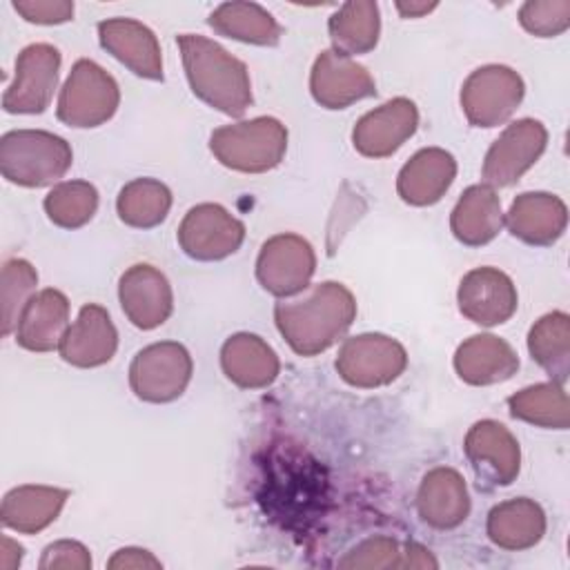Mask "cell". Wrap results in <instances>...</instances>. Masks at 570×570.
<instances>
[{
	"label": "cell",
	"mask_w": 570,
	"mask_h": 570,
	"mask_svg": "<svg viewBox=\"0 0 570 570\" xmlns=\"http://www.w3.org/2000/svg\"><path fill=\"white\" fill-rule=\"evenodd\" d=\"M419 517L436 528L452 530L461 525L470 514V494L463 476L454 468L430 470L416 492Z\"/></svg>",
	"instance_id": "7402d4cb"
},
{
	"label": "cell",
	"mask_w": 570,
	"mask_h": 570,
	"mask_svg": "<svg viewBox=\"0 0 570 570\" xmlns=\"http://www.w3.org/2000/svg\"><path fill=\"white\" fill-rule=\"evenodd\" d=\"M396 9L405 18H419V16H425L432 9H436V2H396Z\"/></svg>",
	"instance_id": "7bdbcfd3"
},
{
	"label": "cell",
	"mask_w": 570,
	"mask_h": 570,
	"mask_svg": "<svg viewBox=\"0 0 570 570\" xmlns=\"http://www.w3.org/2000/svg\"><path fill=\"white\" fill-rule=\"evenodd\" d=\"M312 98L325 109H345L376 94L372 73L334 49H325L314 60L309 73Z\"/></svg>",
	"instance_id": "4fadbf2b"
},
{
	"label": "cell",
	"mask_w": 570,
	"mask_h": 570,
	"mask_svg": "<svg viewBox=\"0 0 570 570\" xmlns=\"http://www.w3.org/2000/svg\"><path fill=\"white\" fill-rule=\"evenodd\" d=\"M401 568H436V561L432 559L430 550H425V548H421L416 543H410L403 550Z\"/></svg>",
	"instance_id": "60d3db41"
},
{
	"label": "cell",
	"mask_w": 570,
	"mask_h": 570,
	"mask_svg": "<svg viewBox=\"0 0 570 570\" xmlns=\"http://www.w3.org/2000/svg\"><path fill=\"white\" fill-rule=\"evenodd\" d=\"M73 154L65 138L42 129H13L0 138V171L20 187H45L60 180Z\"/></svg>",
	"instance_id": "3957f363"
},
{
	"label": "cell",
	"mask_w": 570,
	"mask_h": 570,
	"mask_svg": "<svg viewBox=\"0 0 570 570\" xmlns=\"http://www.w3.org/2000/svg\"><path fill=\"white\" fill-rule=\"evenodd\" d=\"M194 363L185 345L160 341L142 347L129 365V385L140 401L169 403L191 381Z\"/></svg>",
	"instance_id": "8992f818"
},
{
	"label": "cell",
	"mask_w": 570,
	"mask_h": 570,
	"mask_svg": "<svg viewBox=\"0 0 570 570\" xmlns=\"http://www.w3.org/2000/svg\"><path fill=\"white\" fill-rule=\"evenodd\" d=\"M120 105V89L111 73L94 60H78L58 98V120L76 127H98L107 122Z\"/></svg>",
	"instance_id": "5b68a950"
},
{
	"label": "cell",
	"mask_w": 570,
	"mask_h": 570,
	"mask_svg": "<svg viewBox=\"0 0 570 570\" xmlns=\"http://www.w3.org/2000/svg\"><path fill=\"white\" fill-rule=\"evenodd\" d=\"M459 309L476 325H501L519 305L517 287L508 274L497 267H476L468 272L456 292Z\"/></svg>",
	"instance_id": "9a60e30c"
},
{
	"label": "cell",
	"mask_w": 570,
	"mask_h": 570,
	"mask_svg": "<svg viewBox=\"0 0 570 570\" xmlns=\"http://www.w3.org/2000/svg\"><path fill=\"white\" fill-rule=\"evenodd\" d=\"M118 298L125 316L140 330L163 325L174 309V292L167 276L154 265H131L118 281Z\"/></svg>",
	"instance_id": "2e32d148"
},
{
	"label": "cell",
	"mask_w": 570,
	"mask_h": 570,
	"mask_svg": "<svg viewBox=\"0 0 570 570\" xmlns=\"http://www.w3.org/2000/svg\"><path fill=\"white\" fill-rule=\"evenodd\" d=\"M98 38L118 62L140 78L163 80V53L156 33L134 18L98 22Z\"/></svg>",
	"instance_id": "ac0fdd59"
},
{
	"label": "cell",
	"mask_w": 570,
	"mask_h": 570,
	"mask_svg": "<svg viewBox=\"0 0 570 570\" xmlns=\"http://www.w3.org/2000/svg\"><path fill=\"white\" fill-rule=\"evenodd\" d=\"M38 272L24 258H11L2 265L0 298H2V334L9 336L18 327L24 305L33 298Z\"/></svg>",
	"instance_id": "e575fe53"
},
{
	"label": "cell",
	"mask_w": 570,
	"mask_h": 570,
	"mask_svg": "<svg viewBox=\"0 0 570 570\" xmlns=\"http://www.w3.org/2000/svg\"><path fill=\"white\" fill-rule=\"evenodd\" d=\"M508 407L514 419L539 428L566 430L570 425L568 396L563 385L557 381L519 390L508 399Z\"/></svg>",
	"instance_id": "d6a6232c"
},
{
	"label": "cell",
	"mask_w": 570,
	"mask_h": 570,
	"mask_svg": "<svg viewBox=\"0 0 570 570\" xmlns=\"http://www.w3.org/2000/svg\"><path fill=\"white\" fill-rule=\"evenodd\" d=\"M316 269L312 245L298 234H276L263 243L256 258V278L278 298L303 292Z\"/></svg>",
	"instance_id": "9c48e42d"
},
{
	"label": "cell",
	"mask_w": 570,
	"mask_h": 570,
	"mask_svg": "<svg viewBox=\"0 0 570 570\" xmlns=\"http://www.w3.org/2000/svg\"><path fill=\"white\" fill-rule=\"evenodd\" d=\"M22 559V546L11 541L9 537H2L0 541V568L2 570H13L20 566Z\"/></svg>",
	"instance_id": "b9f144b4"
},
{
	"label": "cell",
	"mask_w": 570,
	"mask_h": 570,
	"mask_svg": "<svg viewBox=\"0 0 570 570\" xmlns=\"http://www.w3.org/2000/svg\"><path fill=\"white\" fill-rule=\"evenodd\" d=\"M60 51L47 42L24 47L16 58V76L2 96L9 114H42L58 85Z\"/></svg>",
	"instance_id": "30bf717a"
},
{
	"label": "cell",
	"mask_w": 570,
	"mask_h": 570,
	"mask_svg": "<svg viewBox=\"0 0 570 570\" xmlns=\"http://www.w3.org/2000/svg\"><path fill=\"white\" fill-rule=\"evenodd\" d=\"M176 42L191 91L227 116H243L252 105V82L245 62L198 33H183Z\"/></svg>",
	"instance_id": "7a4b0ae2"
},
{
	"label": "cell",
	"mask_w": 570,
	"mask_h": 570,
	"mask_svg": "<svg viewBox=\"0 0 570 570\" xmlns=\"http://www.w3.org/2000/svg\"><path fill=\"white\" fill-rule=\"evenodd\" d=\"M98 209V189L87 180L58 183L45 196V212L49 220L62 229H78L87 225Z\"/></svg>",
	"instance_id": "836d02e7"
},
{
	"label": "cell",
	"mask_w": 570,
	"mask_h": 570,
	"mask_svg": "<svg viewBox=\"0 0 570 570\" xmlns=\"http://www.w3.org/2000/svg\"><path fill=\"white\" fill-rule=\"evenodd\" d=\"M160 566L163 563L149 550H142V548H122L107 563V568L111 570H129V568L145 570V568H160Z\"/></svg>",
	"instance_id": "ab89813d"
},
{
	"label": "cell",
	"mask_w": 570,
	"mask_h": 570,
	"mask_svg": "<svg viewBox=\"0 0 570 570\" xmlns=\"http://www.w3.org/2000/svg\"><path fill=\"white\" fill-rule=\"evenodd\" d=\"M407 365L405 347L385 334L347 338L336 356V372L354 387H381L396 381Z\"/></svg>",
	"instance_id": "ba28073f"
},
{
	"label": "cell",
	"mask_w": 570,
	"mask_h": 570,
	"mask_svg": "<svg viewBox=\"0 0 570 570\" xmlns=\"http://www.w3.org/2000/svg\"><path fill=\"white\" fill-rule=\"evenodd\" d=\"M118 347V332L102 305L87 303L78 318L69 325L60 341V356L76 367H98L114 358Z\"/></svg>",
	"instance_id": "d6986e66"
},
{
	"label": "cell",
	"mask_w": 570,
	"mask_h": 570,
	"mask_svg": "<svg viewBox=\"0 0 570 570\" xmlns=\"http://www.w3.org/2000/svg\"><path fill=\"white\" fill-rule=\"evenodd\" d=\"M40 568L42 570H56V568H65V570H87L91 568V557L89 550L71 539H62V541H53L45 548L42 559H40Z\"/></svg>",
	"instance_id": "74e56055"
},
{
	"label": "cell",
	"mask_w": 570,
	"mask_h": 570,
	"mask_svg": "<svg viewBox=\"0 0 570 570\" xmlns=\"http://www.w3.org/2000/svg\"><path fill=\"white\" fill-rule=\"evenodd\" d=\"M454 176V156L441 147H425L401 167L396 176V191L407 205H434L450 189Z\"/></svg>",
	"instance_id": "44dd1931"
},
{
	"label": "cell",
	"mask_w": 570,
	"mask_h": 570,
	"mask_svg": "<svg viewBox=\"0 0 570 570\" xmlns=\"http://www.w3.org/2000/svg\"><path fill=\"white\" fill-rule=\"evenodd\" d=\"M69 330V298L53 287H47L24 305L16 341L29 352H51L60 347L65 332Z\"/></svg>",
	"instance_id": "603a6c76"
},
{
	"label": "cell",
	"mask_w": 570,
	"mask_h": 570,
	"mask_svg": "<svg viewBox=\"0 0 570 570\" xmlns=\"http://www.w3.org/2000/svg\"><path fill=\"white\" fill-rule=\"evenodd\" d=\"M356 301L352 292L336 281L314 285L296 301H281L274 307V321L287 345L301 356H316L332 347L354 323Z\"/></svg>",
	"instance_id": "6da1fadb"
},
{
	"label": "cell",
	"mask_w": 570,
	"mask_h": 570,
	"mask_svg": "<svg viewBox=\"0 0 570 570\" xmlns=\"http://www.w3.org/2000/svg\"><path fill=\"white\" fill-rule=\"evenodd\" d=\"M403 550L390 537H370L352 548L341 561V568H401Z\"/></svg>",
	"instance_id": "8d00e7d4"
},
{
	"label": "cell",
	"mask_w": 570,
	"mask_h": 570,
	"mask_svg": "<svg viewBox=\"0 0 570 570\" xmlns=\"http://www.w3.org/2000/svg\"><path fill=\"white\" fill-rule=\"evenodd\" d=\"M220 367L234 385L243 390H261L274 383L281 361L261 336L238 332L223 343Z\"/></svg>",
	"instance_id": "d4e9b609"
},
{
	"label": "cell",
	"mask_w": 570,
	"mask_h": 570,
	"mask_svg": "<svg viewBox=\"0 0 570 570\" xmlns=\"http://www.w3.org/2000/svg\"><path fill=\"white\" fill-rule=\"evenodd\" d=\"M243 240L245 225L216 203L191 207L178 227V245L194 261H223L234 254Z\"/></svg>",
	"instance_id": "7c38bea8"
},
{
	"label": "cell",
	"mask_w": 570,
	"mask_h": 570,
	"mask_svg": "<svg viewBox=\"0 0 570 570\" xmlns=\"http://www.w3.org/2000/svg\"><path fill=\"white\" fill-rule=\"evenodd\" d=\"M528 352L552 381L563 383L570 372V316L566 312L541 316L530 327Z\"/></svg>",
	"instance_id": "4dcf8cb0"
},
{
	"label": "cell",
	"mask_w": 570,
	"mask_h": 570,
	"mask_svg": "<svg viewBox=\"0 0 570 570\" xmlns=\"http://www.w3.org/2000/svg\"><path fill=\"white\" fill-rule=\"evenodd\" d=\"M330 38L334 51L343 56L367 53L376 47L381 33V18L376 2L354 0L338 7V11L330 18Z\"/></svg>",
	"instance_id": "f546056e"
},
{
	"label": "cell",
	"mask_w": 570,
	"mask_h": 570,
	"mask_svg": "<svg viewBox=\"0 0 570 570\" xmlns=\"http://www.w3.org/2000/svg\"><path fill=\"white\" fill-rule=\"evenodd\" d=\"M521 27L539 38H554L570 27L568 0H530L519 9Z\"/></svg>",
	"instance_id": "d590c367"
},
{
	"label": "cell",
	"mask_w": 570,
	"mask_h": 570,
	"mask_svg": "<svg viewBox=\"0 0 570 570\" xmlns=\"http://www.w3.org/2000/svg\"><path fill=\"white\" fill-rule=\"evenodd\" d=\"M69 490L53 485H20L4 494L0 519L4 528L20 534H36L56 521Z\"/></svg>",
	"instance_id": "83f0119b"
},
{
	"label": "cell",
	"mask_w": 570,
	"mask_h": 570,
	"mask_svg": "<svg viewBox=\"0 0 570 570\" xmlns=\"http://www.w3.org/2000/svg\"><path fill=\"white\" fill-rule=\"evenodd\" d=\"M13 9L36 24H62L73 18V2L67 0H16Z\"/></svg>",
	"instance_id": "f35d334b"
},
{
	"label": "cell",
	"mask_w": 570,
	"mask_h": 570,
	"mask_svg": "<svg viewBox=\"0 0 570 570\" xmlns=\"http://www.w3.org/2000/svg\"><path fill=\"white\" fill-rule=\"evenodd\" d=\"M525 85L505 65H485L472 71L461 87V109L474 127L503 125L521 105Z\"/></svg>",
	"instance_id": "52a82bcc"
},
{
	"label": "cell",
	"mask_w": 570,
	"mask_h": 570,
	"mask_svg": "<svg viewBox=\"0 0 570 570\" xmlns=\"http://www.w3.org/2000/svg\"><path fill=\"white\" fill-rule=\"evenodd\" d=\"M169 209L171 191L156 178H134L120 189L116 198V212L120 220L136 229H151L160 225Z\"/></svg>",
	"instance_id": "1f68e13d"
},
{
	"label": "cell",
	"mask_w": 570,
	"mask_h": 570,
	"mask_svg": "<svg viewBox=\"0 0 570 570\" xmlns=\"http://www.w3.org/2000/svg\"><path fill=\"white\" fill-rule=\"evenodd\" d=\"M419 127V109L410 98H392L358 118L352 131L354 149L365 158L392 156Z\"/></svg>",
	"instance_id": "5bb4252c"
},
{
	"label": "cell",
	"mask_w": 570,
	"mask_h": 570,
	"mask_svg": "<svg viewBox=\"0 0 570 570\" xmlns=\"http://www.w3.org/2000/svg\"><path fill=\"white\" fill-rule=\"evenodd\" d=\"M454 370L470 385H494L517 374L519 356L503 338L474 334L456 347Z\"/></svg>",
	"instance_id": "cb8c5ba5"
},
{
	"label": "cell",
	"mask_w": 570,
	"mask_h": 570,
	"mask_svg": "<svg viewBox=\"0 0 570 570\" xmlns=\"http://www.w3.org/2000/svg\"><path fill=\"white\" fill-rule=\"evenodd\" d=\"M503 227L501 198L494 187L481 183L463 191L450 216V229L454 238L468 247H481L490 243Z\"/></svg>",
	"instance_id": "484cf974"
},
{
	"label": "cell",
	"mask_w": 570,
	"mask_h": 570,
	"mask_svg": "<svg viewBox=\"0 0 570 570\" xmlns=\"http://www.w3.org/2000/svg\"><path fill=\"white\" fill-rule=\"evenodd\" d=\"M548 142L546 127L534 118L508 125L485 154L481 176L490 187L514 185L543 154Z\"/></svg>",
	"instance_id": "8fae6325"
},
{
	"label": "cell",
	"mask_w": 570,
	"mask_h": 570,
	"mask_svg": "<svg viewBox=\"0 0 570 570\" xmlns=\"http://www.w3.org/2000/svg\"><path fill=\"white\" fill-rule=\"evenodd\" d=\"M510 234L528 245H552L568 225L566 203L548 191L519 194L503 216Z\"/></svg>",
	"instance_id": "ffe728a7"
},
{
	"label": "cell",
	"mask_w": 570,
	"mask_h": 570,
	"mask_svg": "<svg viewBox=\"0 0 570 570\" xmlns=\"http://www.w3.org/2000/svg\"><path fill=\"white\" fill-rule=\"evenodd\" d=\"M463 450L476 474L488 476L497 485H510L519 474V441L499 421H476L465 434Z\"/></svg>",
	"instance_id": "e0dca14e"
},
{
	"label": "cell",
	"mask_w": 570,
	"mask_h": 570,
	"mask_svg": "<svg viewBox=\"0 0 570 570\" xmlns=\"http://www.w3.org/2000/svg\"><path fill=\"white\" fill-rule=\"evenodd\" d=\"M546 534L543 508L525 497L508 499L488 514V537L501 550H528Z\"/></svg>",
	"instance_id": "4316f807"
},
{
	"label": "cell",
	"mask_w": 570,
	"mask_h": 570,
	"mask_svg": "<svg viewBox=\"0 0 570 570\" xmlns=\"http://www.w3.org/2000/svg\"><path fill=\"white\" fill-rule=\"evenodd\" d=\"M209 149L216 160L243 174L274 169L287 151V129L272 116L240 120L212 131Z\"/></svg>",
	"instance_id": "277c9868"
},
{
	"label": "cell",
	"mask_w": 570,
	"mask_h": 570,
	"mask_svg": "<svg viewBox=\"0 0 570 570\" xmlns=\"http://www.w3.org/2000/svg\"><path fill=\"white\" fill-rule=\"evenodd\" d=\"M209 27L220 36L261 47H274L283 36L276 18L256 2L218 4L209 16Z\"/></svg>",
	"instance_id": "f1b7e54d"
}]
</instances>
